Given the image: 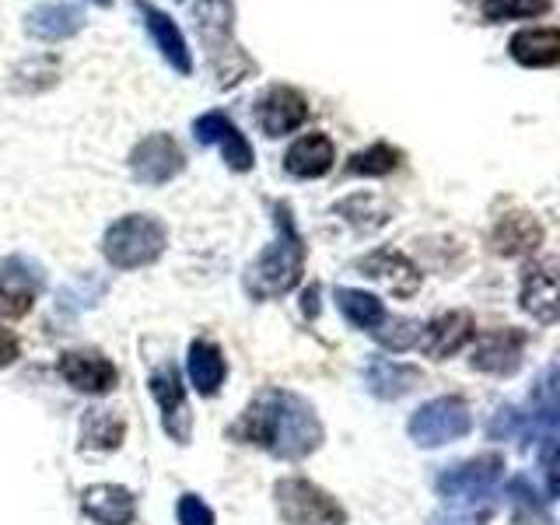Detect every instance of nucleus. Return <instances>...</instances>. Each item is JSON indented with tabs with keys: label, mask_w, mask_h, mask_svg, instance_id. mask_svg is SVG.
<instances>
[{
	"label": "nucleus",
	"mask_w": 560,
	"mask_h": 525,
	"mask_svg": "<svg viewBox=\"0 0 560 525\" xmlns=\"http://www.w3.org/2000/svg\"><path fill=\"white\" fill-rule=\"evenodd\" d=\"M228 438L270 452L273 459L298 463L326 442V428L308 399L288 389H262L228 428Z\"/></svg>",
	"instance_id": "obj_1"
},
{
	"label": "nucleus",
	"mask_w": 560,
	"mask_h": 525,
	"mask_svg": "<svg viewBox=\"0 0 560 525\" xmlns=\"http://www.w3.org/2000/svg\"><path fill=\"white\" fill-rule=\"evenodd\" d=\"M273 214H277V238L245 270V294L253 302H270V298L294 291L305 270V242L291 221L288 203H277Z\"/></svg>",
	"instance_id": "obj_2"
},
{
	"label": "nucleus",
	"mask_w": 560,
	"mask_h": 525,
	"mask_svg": "<svg viewBox=\"0 0 560 525\" xmlns=\"http://www.w3.org/2000/svg\"><path fill=\"white\" fill-rule=\"evenodd\" d=\"M192 22L207 46L210 67L218 70L221 88H232L256 74V63L245 57V49L235 43V8L232 0H197L192 4Z\"/></svg>",
	"instance_id": "obj_3"
},
{
	"label": "nucleus",
	"mask_w": 560,
	"mask_h": 525,
	"mask_svg": "<svg viewBox=\"0 0 560 525\" xmlns=\"http://www.w3.org/2000/svg\"><path fill=\"white\" fill-rule=\"evenodd\" d=\"M165 224L151 214H127L102 235V256L116 270H140L165 253Z\"/></svg>",
	"instance_id": "obj_4"
},
{
	"label": "nucleus",
	"mask_w": 560,
	"mask_h": 525,
	"mask_svg": "<svg viewBox=\"0 0 560 525\" xmlns=\"http://www.w3.org/2000/svg\"><path fill=\"white\" fill-rule=\"evenodd\" d=\"M273 504L284 525H347V508L305 477L277 480Z\"/></svg>",
	"instance_id": "obj_5"
},
{
	"label": "nucleus",
	"mask_w": 560,
	"mask_h": 525,
	"mask_svg": "<svg viewBox=\"0 0 560 525\" xmlns=\"http://www.w3.org/2000/svg\"><path fill=\"white\" fill-rule=\"evenodd\" d=\"M501 477H504V459L498 452H487V455H472V459H463L455 466H445L438 472L434 490H438V498H445L452 504H477L494 494Z\"/></svg>",
	"instance_id": "obj_6"
},
{
	"label": "nucleus",
	"mask_w": 560,
	"mask_h": 525,
	"mask_svg": "<svg viewBox=\"0 0 560 525\" xmlns=\"http://www.w3.org/2000/svg\"><path fill=\"white\" fill-rule=\"evenodd\" d=\"M407 431L413 438V445L438 448L466 438L472 431V413L459 396H438L410 417Z\"/></svg>",
	"instance_id": "obj_7"
},
{
	"label": "nucleus",
	"mask_w": 560,
	"mask_h": 525,
	"mask_svg": "<svg viewBox=\"0 0 560 525\" xmlns=\"http://www.w3.org/2000/svg\"><path fill=\"white\" fill-rule=\"evenodd\" d=\"M186 168V151L172 133H151L130 151V172L140 186H165Z\"/></svg>",
	"instance_id": "obj_8"
},
{
	"label": "nucleus",
	"mask_w": 560,
	"mask_h": 525,
	"mask_svg": "<svg viewBox=\"0 0 560 525\" xmlns=\"http://www.w3.org/2000/svg\"><path fill=\"white\" fill-rule=\"evenodd\" d=\"M518 305L536 323H560V262H529L522 270Z\"/></svg>",
	"instance_id": "obj_9"
},
{
	"label": "nucleus",
	"mask_w": 560,
	"mask_h": 525,
	"mask_svg": "<svg viewBox=\"0 0 560 525\" xmlns=\"http://www.w3.org/2000/svg\"><path fill=\"white\" fill-rule=\"evenodd\" d=\"M60 378L84 396H105L119 385L116 364L102 350H63L60 354Z\"/></svg>",
	"instance_id": "obj_10"
},
{
	"label": "nucleus",
	"mask_w": 560,
	"mask_h": 525,
	"mask_svg": "<svg viewBox=\"0 0 560 525\" xmlns=\"http://www.w3.org/2000/svg\"><path fill=\"white\" fill-rule=\"evenodd\" d=\"M151 396L158 402V413H162V428L172 442L186 445L192 434V413H189V399H186V385L172 364L158 368L151 375Z\"/></svg>",
	"instance_id": "obj_11"
},
{
	"label": "nucleus",
	"mask_w": 560,
	"mask_h": 525,
	"mask_svg": "<svg viewBox=\"0 0 560 525\" xmlns=\"http://www.w3.org/2000/svg\"><path fill=\"white\" fill-rule=\"evenodd\" d=\"M43 291V270L35 262L11 256L0 262V319H22Z\"/></svg>",
	"instance_id": "obj_12"
},
{
	"label": "nucleus",
	"mask_w": 560,
	"mask_h": 525,
	"mask_svg": "<svg viewBox=\"0 0 560 525\" xmlns=\"http://www.w3.org/2000/svg\"><path fill=\"white\" fill-rule=\"evenodd\" d=\"M305 119H308V102L291 84H273L256 98V122L267 137H288Z\"/></svg>",
	"instance_id": "obj_13"
},
{
	"label": "nucleus",
	"mask_w": 560,
	"mask_h": 525,
	"mask_svg": "<svg viewBox=\"0 0 560 525\" xmlns=\"http://www.w3.org/2000/svg\"><path fill=\"white\" fill-rule=\"evenodd\" d=\"M192 137H197L200 144H218L224 165L232 168V172H249L253 162H256L253 144L245 140V133L221 109L197 116V122H192Z\"/></svg>",
	"instance_id": "obj_14"
},
{
	"label": "nucleus",
	"mask_w": 560,
	"mask_h": 525,
	"mask_svg": "<svg viewBox=\"0 0 560 525\" xmlns=\"http://www.w3.org/2000/svg\"><path fill=\"white\" fill-rule=\"evenodd\" d=\"M472 337H477V323H472V315L466 308H455V312L434 315L428 326H420L417 347L424 350L431 361H448V358L459 354Z\"/></svg>",
	"instance_id": "obj_15"
},
{
	"label": "nucleus",
	"mask_w": 560,
	"mask_h": 525,
	"mask_svg": "<svg viewBox=\"0 0 560 525\" xmlns=\"http://www.w3.org/2000/svg\"><path fill=\"white\" fill-rule=\"evenodd\" d=\"M525 343H529V332L525 329H498V332H487V337L477 340L472 347V358L469 364L477 368V372H487V375H515L522 368V358H525Z\"/></svg>",
	"instance_id": "obj_16"
},
{
	"label": "nucleus",
	"mask_w": 560,
	"mask_h": 525,
	"mask_svg": "<svg viewBox=\"0 0 560 525\" xmlns=\"http://www.w3.org/2000/svg\"><path fill=\"white\" fill-rule=\"evenodd\" d=\"M358 270L372 280H382L396 298H413L420 291V270L399 249H375L358 259Z\"/></svg>",
	"instance_id": "obj_17"
},
{
	"label": "nucleus",
	"mask_w": 560,
	"mask_h": 525,
	"mask_svg": "<svg viewBox=\"0 0 560 525\" xmlns=\"http://www.w3.org/2000/svg\"><path fill=\"white\" fill-rule=\"evenodd\" d=\"M542 224L536 214L529 210H512V214H504L494 232H490V249L494 256H504V259H515V256H529L542 245Z\"/></svg>",
	"instance_id": "obj_18"
},
{
	"label": "nucleus",
	"mask_w": 560,
	"mask_h": 525,
	"mask_svg": "<svg viewBox=\"0 0 560 525\" xmlns=\"http://www.w3.org/2000/svg\"><path fill=\"white\" fill-rule=\"evenodd\" d=\"M81 512L95 525H130L137 518V498L119 483H92L81 490Z\"/></svg>",
	"instance_id": "obj_19"
},
{
	"label": "nucleus",
	"mask_w": 560,
	"mask_h": 525,
	"mask_svg": "<svg viewBox=\"0 0 560 525\" xmlns=\"http://www.w3.org/2000/svg\"><path fill=\"white\" fill-rule=\"evenodd\" d=\"M137 11H140V18H144V25L151 32L158 52L168 60V67L175 70V74H192V57L186 49V35L179 32V25H175L165 11H158L154 4H148V0H137Z\"/></svg>",
	"instance_id": "obj_20"
},
{
	"label": "nucleus",
	"mask_w": 560,
	"mask_h": 525,
	"mask_svg": "<svg viewBox=\"0 0 560 525\" xmlns=\"http://www.w3.org/2000/svg\"><path fill=\"white\" fill-rule=\"evenodd\" d=\"M420 368L413 364H402V361H393V358H372L364 364V385L368 393H372L375 399H402L407 393H413L420 385Z\"/></svg>",
	"instance_id": "obj_21"
},
{
	"label": "nucleus",
	"mask_w": 560,
	"mask_h": 525,
	"mask_svg": "<svg viewBox=\"0 0 560 525\" xmlns=\"http://www.w3.org/2000/svg\"><path fill=\"white\" fill-rule=\"evenodd\" d=\"M332 158H337V148H332V140L326 133H305L288 148L284 168L294 179H323L332 168Z\"/></svg>",
	"instance_id": "obj_22"
},
{
	"label": "nucleus",
	"mask_w": 560,
	"mask_h": 525,
	"mask_svg": "<svg viewBox=\"0 0 560 525\" xmlns=\"http://www.w3.org/2000/svg\"><path fill=\"white\" fill-rule=\"evenodd\" d=\"M127 438V417L113 407H88L81 417V448L84 452H116Z\"/></svg>",
	"instance_id": "obj_23"
},
{
	"label": "nucleus",
	"mask_w": 560,
	"mask_h": 525,
	"mask_svg": "<svg viewBox=\"0 0 560 525\" xmlns=\"http://www.w3.org/2000/svg\"><path fill=\"white\" fill-rule=\"evenodd\" d=\"M512 60L522 67H557L560 63V28H522L508 43Z\"/></svg>",
	"instance_id": "obj_24"
},
{
	"label": "nucleus",
	"mask_w": 560,
	"mask_h": 525,
	"mask_svg": "<svg viewBox=\"0 0 560 525\" xmlns=\"http://www.w3.org/2000/svg\"><path fill=\"white\" fill-rule=\"evenodd\" d=\"M186 375H189V385L200 396H214L224 385V375H228L221 347L210 343V340H192L189 354H186Z\"/></svg>",
	"instance_id": "obj_25"
},
{
	"label": "nucleus",
	"mask_w": 560,
	"mask_h": 525,
	"mask_svg": "<svg viewBox=\"0 0 560 525\" xmlns=\"http://www.w3.org/2000/svg\"><path fill=\"white\" fill-rule=\"evenodd\" d=\"M81 25H84V11L74 4H43L25 18L28 35H35V39H43V43L70 39L74 32H81Z\"/></svg>",
	"instance_id": "obj_26"
},
{
	"label": "nucleus",
	"mask_w": 560,
	"mask_h": 525,
	"mask_svg": "<svg viewBox=\"0 0 560 525\" xmlns=\"http://www.w3.org/2000/svg\"><path fill=\"white\" fill-rule=\"evenodd\" d=\"M522 438L529 442L533 434L539 431H557L560 428V368H553V372L542 378V385L536 389V399L529 402V413H522Z\"/></svg>",
	"instance_id": "obj_27"
},
{
	"label": "nucleus",
	"mask_w": 560,
	"mask_h": 525,
	"mask_svg": "<svg viewBox=\"0 0 560 525\" xmlns=\"http://www.w3.org/2000/svg\"><path fill=\"white\" fill-rule=\"evenodd\" d=\"M332 298H337V308L343 312V319L354 329H364L368 337H372V332L385 323V315H389L375 294L358 291V288H337Z\"/></svg>",
	"instance_id": "obj_28"
},
{
	"label": "nucleus",
	"mask_w": 560,
	"mask_h": 525,
	"mask_svg": "<svg viewBox=\"0 0 560 525\" xmlns=\"http://www.w3.org/2000/svg\"><path fill=\"white\" fill-rule=\"evenodd\" d=\"M402 162V151L393 148V144H372V148H364L358 151L354 158L347 162V175H372V179H378V175H389L396 172Z\"/></svg>",
	"instance_id": "obj_29"
},
{
	"label": "nucleus",
	"mask_w": 560,
	"mask_h": 525,
	"mask_svg": "<svg viewBox=\"0 0 560 525\" xmlns=\"http://www.w3.org/2000/svg\"><path fill=\"white\" fill-rule=\"evenodd\" d=\"M508 498H512L515 525H547L550 522L547 508H542V501L536 498V490L529 487L525 477H515L512 483H508Z\"/></svg>",
	"instance_id": "obj_30"
},
{
	"label": "nucleus",
	"mask_w": 560,
	"mask_h": 525,
	"mask_svg": "<svg viewBox=\"0 0 560 525\" xmlns=\"http://www.w3.org/2000/svg\"><path fill=\"white\" fill-rule=\"evenodd\" d=\"M550 11V0H483L480 14L487 22H512V18H539Z\"/></svg>",
	"instance_id": "obj_31"
},
{
	"label": "nucleus",
	"mask_w": 560,
	"mask_h": 525,
	"mask_svg": "<svg viewBox=\"0 0 560 525\" xmlns=\"http://www.w3.org/2000/svg\"><path fill=\"white\" fill-rule=\"evenodd\" d=\"M372 337L389 347V350H410L420 340V323L413 319H396V315H385V323L372 332Z\"/></svg>",
	"instance_id": "obj_32"
},
{
	"label": "nucleus",
	"mask_w": 560,
	"mask_h": 525,
	"mask_svg": "<svg viewBox=\"0 0 560 525\" xmlns=\"http://www.w3.org/2000/svg\"><path fill=\"white\" fill-rule=\"evenodd\" d=\"M539 466L547 472V501L560 498V434L550 431L542 438V448H539Z\"/></svg>",
	"instance_id": "obj_33"
},
{
	"label": "nucleus",
	"mask_w": 560,
	"mask_h": 525,
	"mask_svg": "<svg viewBox=\"0 0 560 525\" xmlns=\"http://www.w3.org/2000/svg\"><path fill=\"white\" fill-rule=\"evenodd\" d=\"M175 515H179V525H214V512L197 494H183L175 504Z\"/></svg>",
	"instance_id": "obj_34"
},
{
	"label": "nucleus",
	"mask_w": 560,
	"mask_h": 525,
	"mask_svg": "<svg viewBox=\"0 0 560 525\" xmlns=\"http://www.w3.org/2000/svg\"><path fill=\"white\" fill-rule=\"evenodd\" d=\"M487 512H459V508H445V512H434L428 525H487Z\"/></svg>",
	"instance_id": "obj_35"
},
{
	"label": "nucleus",
	"mask_w": 560,
	"mask_h": 525,
	"mask_svg": "<svg viewBox=\"0 0 560 525\" xmlns=\"http://www.w3.org/2000/svg\"><path fill=\"white\" fill-rule=\"evenodd\" d=\"M18 354H22V343H18V337L11 329H0V372H4L8 364H14Z\"/></svg>",
	"instance_id": "obj_36"
},
{
	"label": "nucleus",
	"mask_w": 560,
	"mask_h": 525,
	"mask_svg": "<svg viewBox=\"0 0 560 525\" xmlns=\"http://www.w3.org/2000/svg\"><path fill=\"white\" fill-rule=\"evenodd\" d=\"M95 4H102V8H109V4H113V0H95Z\"/></svg>",
	"instance_id": "obj_37"
}]
</instances>
